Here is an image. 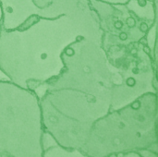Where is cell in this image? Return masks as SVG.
<instances>
[{
    "label": "cell",
    "instance_id": "cell-1",
    "mask_svg": "<svg viewBox=\"0 0 158 157\" xmlns=\"http://www.w3.org/2000/svg\"><path fill=\"white\" fill-rule=\"evenodd\" d=\"M143 51H144V52H146L147 54L151 53V49H150V48H149V46H147V45H145V46L143 47Z\"/></svg>",
    "mask_w": 158,
    "mask_h": 157
},
{
    "label": "cell",
    "instance_id": "cell-2",
    "mask_svg": "<svg viewBox=\"0 0 158 157\" xmlns=\"http://www.w3.org/2000/svg\"><path fill=\"white\" fill-rule=\"evenodd\" d=\"M2 16H3V11H2V7H1V5H0V20L2 19Z\"/></svg>",
    "mask_w": 158,
    "mask_h": 157
}]
</instances>
